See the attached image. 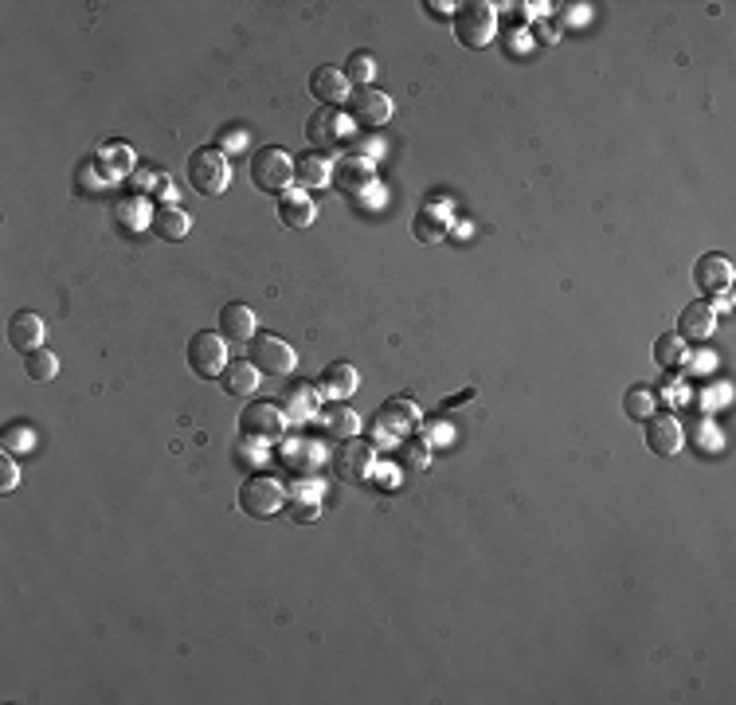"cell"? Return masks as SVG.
<instances>
[{
    "label": "cell",
    "instance_id": "1",
    "mask_svg": "<svg viewBox=\"0 0 736 705\" xmlns=\"http://www.w3.org/2000/svg\"><path fill=\"white\" fill-rule=\"evenodd\" d=\"M228 181H231V165H228V153L220 145H200L188 157V185L196 188L200 196H224Z\"/></svg>",
    "mask_w": 736,
    "mask_h": 705
},
{
    "label": "cell",
    "instance_id": "2",
    "mask_svg": "<svg viewBox=\"0 0 736 705\" xmlns=\"http://www.w3.org/2000/svg\"><path fill=\"white\" fill-rule=\"evenodd\" d=\"M239 510L247 517H259V521H267V517H275L286 510V490H282V482H278L275 474H251L243 486H239Z\"/></svg>",
    "mask_w": 736,
    "mask_h": 705
},
{
    "label": "cell",
    "instance_id": "3",
    "mask_svg": "<svg viewBox=\"0 0 736 705\" xmlns=\"http://www.w3.org/2000/svg\"><path fill=\"white\" fill-rule=\"evenodd\" d=\"M251 181L259 192H286L290 181H294V157L286 153V149H278V145H267V149H259L255 157H251Z\"/></svg>",
    "mask_w": 736,
    "mask_h": 705
},
{
    "label": "cell",
    "instance_id": "4",
    "mask_svg": "<svg viewBox=\"0 0 736 705\" xmlns=\"http://www.w3.org/2000/svg\"><path fill=\"white\" fill-rule=\"evenodd\" d=\"M188 369L200 376V380H212L228 369V341L224 333H212V329H196L188 337Z\"/></svg>",
    "mask_w": 736,
    "mask_h": 705
},
{
    "label": "cell",
    "instance_id": "5",
    "mask_svg": "<svg viewBox=\"0 0 736 705\" xmlns=\"http://www.w3.org/2000/svg\"><path fill=\"white\" fill-rule=\"evenodd\" d=\"M494 32H498V12L494 4L486 0H470L455 8V36L466 47H490L494 44Z\"/></svg>",
    "mask_w": 736,
    "mask_h": 705
},
{
    "label": "cell",
    "instance_id": "6",
    "mask_svg": "<svg viewBox=\"0 0 736 705\" xmlns=\"http://www.w3.org/2000/svg\"><path fill=\"white\" fill-rule=\"evenodd\" d=\"M286 431V416L271 400H255L243 416H239V435L243 439H259V443H278Z\"/></svg>",
    "mask_w": 736,
    "mask_h": 705
},
{
    "label": "cell",
    "instance_id": "7",
    "mask_svg": "<svg viewBox=\"0 0 736 705\" xmlns=\"http://www.w3.org/2000/svg\"><path fill=\"white\" fill-rule=\"evenodd\" d=\"M372 463H376V447L365 443V439H341L337 451H333V474L345 478V482H365L372 474Z\"/></svg>",
    "mask_w": 736,
    "mask_h": 705
},
{
    "label": "cell",
    "instance_id": "8",
    "mask_svg": "<svg viewBox=\"0 0 736 705\" xmlns=\"http://www.w3.org/2000/svg\"><path fill=\"white\" fill-rule=\"evenodd\" d=\"M294 349L275 337V333H255L251 337V365L259 369V373H271V376H286L294 373Z\"/></svg>",
    "mask_w": 736,
    "mask_h": 705
},
{
    "label": "cell",
    "instance_id": "9",
    "mask_svg": "<svg viewBox=\"0 0 736 705\" xmlns=\"http://www.w3.org/2000/svg\"><path fill=\"white\" fill-rule=\"evenodd\" d=\"M693 286H697L701 294H709V298L729 294V286H733V263H729V255H721V251L701 255V259L693 263Z\"/></svg>",
    "mask_w": 736,
    "mask_h": 705
},
{
    "label": "cell",
    "instance_id": "10",
    "mask_svg": "<svg viewBox=\"0 0 736 705\" xmlns=\"http://www.w3.org/2000/svg\"><path fill=\"white\" fill-rule=\"evenodd\" d=\"M306 138L318 145V153H329V149H337V141L349 138V118L337 106H318L306 122Z\"/></svg>",
    "mask_w": 736,
    "mask_h": 705
},
{
    "label": "cell",
    "instance_id": "11",
    "mask_svg": "<svg viewBox=\"0 0 736 705\" xmlns=\"http://www.w3.org/2000/svg\"><path fill=\"white\" fill-rule=\"evenodd\" d=\"M349 118L365 130H376V126H388L392 118V98L384 91H372V87H361V91L349 98Z\"/></svg>",
    "mask_w": 736,
    "mask_h": 705
},
{
    "label": "cell",
    "instance_id": "12",
    "mask_svg": "<svg viewBox=\"0 0 736 705\" xmlns=\"http://www.w3.org/2000/svg\"><path fill=\"white\" fill-rule=\"evenodd\" d=\"M333 181H337V188H341L345 196H361V192H368L372 181H376V165L368 161L365 153H349V157H341V161L333 165Z\"/></svg>",
    "mask_w": 736,
    "mask_h": 705
},
{
    "label": "cell",
    "instance_id": "13",
    "mask_svg": "<svg viewBox=\"0 0 736 705\" xmlns=\"http://www.w3.org/2000/svg\"><path fill=\"white\" fill-rule=\"evenodd\" d=\"M419 420V408L412 400H388L380 412H376V443H400V431H408Z\"/></svg>",
    "mask_w": 736,
    "mask_h": 705
},
{
    "label": "cell",
    "instance_id": "14",
    "mask_svg": "<svg viewBox=\"0 0 736 705\" xmlns=\"http://www.w3.org/2000/svg\"><path fill=\"white\" fill-rule=\"evenodd\" d=\"M314 216H318V204H314V196H306V188L278 192V220H282V228L306 232L314 224Z\"/></svg>",
    "mask_w": 736,
    "mask_h": 705
},
{
    "label": "cell",
    "instance_id": "15",
    "mask_svg": "<svg viewBox=\"0 0 736 705\" xmlns=\"http://www.w3.org/2000/svg\"><path fill=\"white\" fill-rule=\"evenodd\" d=\"M318 404H322V392L314 388V384H286V392H282V400H278V408H282V416L290 423H306L318 416Z\"/></svg>",
    "mask_w": 736,
    "mask_h": 705
},
{
    "label": "cell",
    "instance_id": "16",
    "mask_svg": "<svg viewBox=\"0 0 736 705\" xmlns=\"http://www.w3.org/2000/svg\"><path fill=\"white\" fill-rule=\"evenodd\" d=\"M646 447L654 455H662V459L678 455L682 451V423L674 420V416H666V412H654L646 420Z\"/></svg>",
    "mask_w": 736,
    "mask_h": 705
},
{
    "label": "cell",
    "instance_id": "17",
    "mask_svg": "<svg viewBox=\"0 0 736 705\" xmlns=\"http://www.w3.org/2000/svg\"><path fill=\"white\" fill-rule=\"evenodd\" d=\"M44 333H47L44 318L32 314V310L12 314V322H8V341H12L16 353H36V349H44Z\"/></svg>",
    "mask_w": 736,
    "mask_h": 705
},
{
    "label": "cell",
    "instance_id": "18",
    "mask_svg": "<svg viewBox=\"0 0 736 705\" xmlns=\"http://www.w3.org/2000/svg\"><path fill=\"white\" fill-rule=\"evenodd\" d=\"M713 329H717V306L713 302H690V306H682V318H678V337L682 341H705V337H713Z\"/></svg>",
    "mask_w": 736,
    "mask_h": 705
},
{
    "label": "cell",
    "instance_id": "19",
    "mask_svg": "<svg viewBox=\"0 0 736 705\" xmlns=\"http://www.w3.org/2000/svg\"><path fill=\"white\" fill-rule=\"evenodd\" d=\"M310 94L322 102V106H341V102H349V79H345V71H337V67H318L314 75H310Z\"/></svg>",
    "mask_w": 736,
    "mask_h": 705
},
{
    "label": "cell",
    "instance_id": "20",
    "mask_svg": "<svg viewBox=\"0 0 736 705\" xmlns=\"http://www.w3.org/2000/svg\"><path fill=\"white\" fill-rule=\"evenodd\" d=\"M322 486L318 482H294L290 486V494H286V514H290V521H318L322 517Z\"/></svg>",
    "mask_w": 736,
    "mask_h": 705
},
{
    "label": "cell",
    "instance_id": "21",
    "mask_svg": "<svg viewBox=\"0 0 736 705\" xmlns=\"http://www.w3.org/2000/svg\"><path fill=\"white\" fill-rule=\"evenodd\" d=\"M220 333H224V341H235V345L251 341L255 337V310L247 302H228L220 310Z\"/></svg>",
    "mask_w": 736,
    "mask_h": 705
},
{
    "label": "cell",
    "instance_id": "22",
    "mask_svg": "<svg viewBox=\"0 0 736 705\" xmlns=\"http://www.w3.org/2000/svg\"><path fill=\"white\" fill-rule=\"evenodd\" d=\"M294 181H298V188H325L329 181H333V161L325 157V153H318V149H310V153H302L298 161H294Z\"/></svg>",
    "mask_w": 736,
    "mask_h": 705
},
{
    "label": "cell",
    "instance_id": "23",
    "mask_svg": "<svg viewBox=\"0 0 736 705\" xmlns=\"http://www.w3.org/2000/svg\"><path fill=\"white\" fill-rule=\"evenodd\" d=\"M415 239L419 243H439L443 235L451 232V208L439 200V204H423L419 216H415Z\"/></svg>",
    "mask_w": 736,
    "mask_h": 705
},
{
    "label": "cell",
    "instance_id": "24",
    "mask_svg": "<svg viewBox=\"0 0 736 705\" xmlns=\"http://www.w3.org/2000/svg\"><path fill=\"white\" fill-rule=\"evenodd\" d=\"M322 388V396H329V400H349L353 392H357V384H361V376H357V369L349 365V361H333V365H325L322 380H318Z\"/></svg>",
    "mask_w": 736,
    "mask_h": 705
},
{
    "label": "cell",
    "instance_id": "25",
    "mask_svg": "<svg viewBox=\"0 0 736 705\" xmlns=\"http://www.w3.org/2000/svg\"><path fill=\"white\" fill-rule=\"evenodd\" d=\"M153 235L157 239H169V243H181L184 235H188V228H192V220H188V212H181V208H161V212H153Z\"/></svg>",
    "mask_w": 736,
    "mask_h": 705
},
{
    "label": "cell",
    "instance_id": "26",
    "mask_svg": "<svg viewBox=\"0 0 736 705\" xmlns=\"http://www.w3.org/2000/svg\"><path fill=\"white\" fill-rule=\"evenodd\" d=\"M220 376H224L228 396H251V392L259 388V369H255L251 361H231Z\"/></svg>",
    "mask_w": 736,
    "mask_h": 705
},
{
    "label": "cell",
    "instance_id": "27",
    "mask_svg": "<svg viewBox=\"0 0 736 705\" xmlns=\"http://www.w3.org/2000/svg\"><path fill=\"white\" fill-rule=\"evenodd\" d=\"M318 459H322V451H318V443H306V439H290L286 447H282V463L290 470H298L302 478H306V470L318 467Z\"/></svg>",
    "mask_w": 736,
    "mask_h": 705
},
{
    "label": "cell",
    "instance_id": "28",
    "mask_svg": "<svg viewBox=\"0 0 736 705\" xmlns=\"http://www.w3.org/2000/svg\"><path fill=\"white\" fill-rule=\"evenodd\" d=\"M654 357H658L662 369H682V365L690 361V349H686V341H682L678 333H662V337L654 341Z\"/></svg>",
    "mask_w": 736,
    "mask_h": 705
},
{
    "label": "cell",
    "instance_id": "29",
    "mask_svg": "<svg viewBox=\"0 0 736 705\" xmlns=\"http://www.w3.org/2000/svg\"><path fill=\"white\" fill-rule=\"evenodd\" d=\"M654 404H658V396L650 392V384H631L627 392H623V412L631 416V420H650L654 416Z\"/></svg>",
    "mask_w": 736,
    "mask_h": 705
},
{
    "label": "cell",
    "instance_id": "30",
    "mask_svg": "<svg viewBox=\"0 0 736 705\" xmlns=\"http://www.w3.org/2000/svg\"><path fill=\"white\" fill-rule=\"evenodd\" d=\"M114 216H118V224H122V228H130V232H141L145 224H153V220H149V204H145V196H126V200H118Z\"/></svg>",
    "mask_w": 736,
    "mask_h": 705
},
{
    "label": "cell",
    "instance_id": "31",
    "mask_svg": "<svg viewBox=\"0 0 736 705\" xmlns=\"http://www.w3.org/2000/svg\"><path fill=\"white\" fill-rule=\"evenodd\" d=\"M325 431H329L333 439H353V435L361 431V416H357L353 408L337 404V408H329V412H325Z\"/></svg>",
    "mask_w": 736,
    "mask_h": 705
},
{
    "label": "cell",
    "instance_id": "32",
    "mask_svg": "<svg viewBox=\"0 0 736 705\" xmlns=\"http://www.w3.org/2000/svg\"><path fill=\"white\" fill-rule=\"evenodd\" d=\"M24 373L32 376L36 384H47L59 373V357L51 349H36V353H24Z\"/></svg>",
    "mask_w": 736,
    "mask_h": 705
},
{
    "label": "cell",
    "instance_id": "33",
    "mask_svg": "<svg viewBox=\"0 0 736 705\" xmlns=\"http://www.w3.org/2000/svg\"><path fill=\"white\" fill-rule=\"evenodd\" d=\"M102 169H106V177H126L134 169V149L122 141H110L102 149Z\"/></svg>",
    "mask_w": 736,
    "mask_h": 705
},
{
    "label": "cell",
    "instance_id": "34",
    "mask_svg": "<svg viewBox=\"0 0 736 705\" xmlns=\"http://www.w3.org/2000/svg\"><path fill=\"white\" fill-rule=\"evenodd\" d=\"M0 447H4L8 455H24V451L36 447V435H32V427H24V423H8V427L0 431Z\"/></svg>",
    "mask_w": 736,
    "mask_h": 705
},
{
    "label": "cell",
    "instance_id": "35",
    "mask_svg": "<svg viewBox=\"0 0 736 705\" xmlns=\"http://www.w3.org/2000/svg\"><path fill=\"white\" fill-rule=\"evenodd\" d=\"M341 71H345V79H349V83L368 87V83H372V75H376V59H372L368 51H353V55L345 59V67H341Z\"/></svg>",
    "mask_w": 736,
    "mask_h": 705
},
{
    "label": "cell",
    "instance_id": "36",
    "mask_svg": "<svg viewBox=\"0 0 736 705\" xmlns=\"http://www.w3.org/2000/svg\"><path fill=\"white\" fill-rule=\"evenodd\" d=\"M138 188L141 192H157L153 200H161L165 208H169V204H173V196H177V192H173V181H169L165 173H138Z\"/></svg>",
    "mask_w": 736,
    "mask_h": 705
},
{
    "label": "cell",
    "instance_id": "37",
    "mask_svg": "<svg viewBox=\"0 0 736 705\" xmlns=\"http://www.w3.org/2000/svg\"><path fill=\"white\" fill-rule=\"evenodd\" d=\"M396 447H400V459H404V467H408V470H427V467H431V447H427V443L408 439V443H396Z\"/></svg>",
    "mask_w": 736,
    "mask_h": 705
},
{
    "label": "cell",
    "instance_id": "38",
    "mask_svg": "<svg viewBox=\"0 0 736 705\" xmlns=\"http://www.w3.org/2000/svg\"><path fill=\"white\" fill-rule=\"evenodd\" d=\"M16 482H20V470L12 463V455L4 451V455H0V490L8 494V490H16Z\"/></svg>",
    "mask_w": 736,
    "mask_h": 705
},
{
    "label": "cell",
    "instance_id": "39",
    "mask_svg": "<svg viewBox=\"0 0 736 705\" xmlns=\"http://www.w3.org/2000/svg\"><path fill=\"white\" fill-rule=\"evenodd\" d=\"M466 400H474V388H466V392H459V396H451L443 408H459V404H466Z\"/></svg>",
    "mask_w": 736,
    "mask_h": 705
},
{
    "label": "cell",
    "instance_id": "40",
    "mask_svg": "<svg viewBox=\"0 0 736 705\" xmlns=\"http://www.w3.org/2000/svg\"><path fill=\"white\" fill-rule=\"evenodd\" d=\"M380 482H384V486H396V470L384 467V470H380Z\"/></svg>",
    "mask_w": 736,
    "mask_h": 705
},
{
    "label": "cell",
    "instance_id": "41",
    "mask_svg": "<svg viewBox=\"0 0 736 705\" xmlns=\"http://www.w3.org/2000/svg\"><path fill=\"white\" fill-rule=\"evenodd\" d=\"M427 8H435V12H451V8H459V4H447V0H435V4H427Z\"/></svg>",
    "mask_w": 736,
    "mask_h": 705
}]
</instances>
